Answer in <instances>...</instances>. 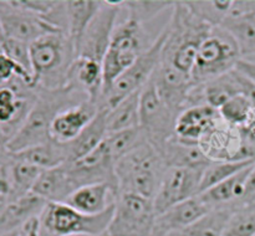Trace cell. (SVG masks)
Returning a JSON list of instances; mask_svg holds the SVG:
<instances>
[{"instance_id": "2", "label": "cell", "mask_w": 255, "mask_h": 236, "mask_svg": "<svg viewBox=\"0 0 255 236\" xmlns=\"http://www.w3.org/2000/svg\"><path fill=\"white\" fill-rule=\"evenodd\" d=\"M212 25L199 19L184 1H174L172 16L166 25L167 36L161 61L187 75H191L202 42L212 30Z\"/></svg>"}, {"instance_id": "37", "label": "cell", "mask_w": 255, "mask_h": 236, "mask_svg": "<svg viewBox=\"0 0 255 236\" xmlns=\"http://www.w3.org/2000/svg\"><path fill=\"white\" fill-rule=\"evenodd\" d=\"M223 236H255V204L234 211Z\"/></svg>"}, {"instance_id": "19", "label": "cell", "mask_w": 255, "mask_h": 236, "mask_svg": "<svg viewBox=\"0 0 255 236\" xmlns=\"http://www.w3.org/2000/svg\"><path fill=\"white\" fill-rule=\"evenodd\" d=\"M119 191L107 183L92 184L75 190L65 203L86 215H97L111 208Z\"/></svg>"}, {"instance_id": "12", "label": "cell", "mask_w": 255, "mask_h": 236, "mask_svg": "<svg viewBox=\"0 0 255 236\" xmlns=\"http://www.w3.org/2000/svg\"><path fill=\"white\" fill-rule=\"evenodd\" d=\"M64 168L74 191L82 186L101 183L110 184L119 191L115 160L105 147L104 142L87 156L65 163Z\"/></svg>"}, {"instance_id": "33", "label": "cell", "mask_w": 255, "mask_h": 236, "mask_svg": "<svg viewBox=\"0 0 255 236\" xmlns=\"http://www.w3.org/2000/svg\"><path fill=\"white\" fill-rule=\"evenodd\" d=\"M255 160H237V161H211L202 174L199 194L208 190L212 186L227 180L238 171L254 164Z\"/></svg>"}, {"instance_id": "31", "label": "cell", "mask_w": 255, "mask_h": 236, "mask_svg": "<svg viewBox=\"0 0 255 236\" xmlns=\"http://www.w3.org/2000/svg\"><path fill=\"white\" fill-rule=\"evenodd\" d=\"M9 171L12 185L11 201H14L31 193L42 169L34 165V164H30L27 161L10 156Z\"/></svg>"}, {"instance_id": "9", "label": "cell", "mask_w": 255, "mask_h": 236, "mask_svg": "<svg viewBox=\"0 0 255 236\" xmlns=\"http://www.w3.org/2000/svg\"><path fill=\"white\" fill-rule=\"evenodd\" d=\"M177 118L178 114L163 101L152 76L141 91L139 128L158 152L176 136Z\"/></svg>"}, {"instance_id": "1", "label": "cell", "mask_w": 255, "mask_h": 236, "mask_svg": "<svg viewBox=\"0 0 255 236\" xmlns=\"http://www.w3.org/2000/svg\"><path fill=\"white\" fill-rule=\"evenodd\" d=\"M35 89L37 94L36 101L26 121L17 133L6 142V151L10 154L19 153L51 141L50 128L55 117L60 112L89 99L84 91L71 83L56 89H45L40 87H35Z\"/></svg>"}, {"instance_id": "18", "label": "cell", "mask_w": 255, "mask_h": 236, "mask_svg": "<svg viewBox=\"0 0 255 236\" xmlns=\"http://www.w3.org/2000/svg\"><path fill=\"white\" fill-rule=\"evenodd\" d=\"M208 211H211V209L198 195L182 201L156 216L151 236H168L169 234L182 230L194 223Z\"/></svg>"}, {"instance_id": "24", "label": "cell", "mask_w": 255, "mask_h": 236, "mask_svg": "<svg viewBox=\"0 0 255 236\" xmlns=\"http://www.w3.org/2000/svg\"><path fill=\"white\" fill-rule=\"evenodd\" d=\"M31 193L47 203H65L74 190L69 183L64 164L42 170Z\"/></svg>"}, {"instance_id": "10", "label": "cell", "mask_w": 255, "mask_h": 236, "mask_svg": "<svg viewBox=\"0 0 255 236\" xmlns=\"http://www.w3.org/2000/svg\"><path fill=\"white\" fill-rule=\"evenodd\" d=\"M156 216L152 199L136 194H120L106 233L109 236H151Z\"/></svg>"}, {"instance_id": "23", "label": "cell", "mask_w": 255, "mask_h": 236, "mask_svg": "<svg viewBox=\"0 0 255 236\" xmlns=\"http://www.w3.org/2000/svg\"><path fill=\"white\" fill-rule=\"evenodd\" d=\"M159 153H161L167 168L177 166V168L204 170L212 161L206 156L203 149L199 147V144L187 143V142L177 138L176 136L164 144Z\"/></svg>"}, {"instance_id": "13", "label": "cell", "mask_w": 255, "mask_h": 236, "mask_svg": "<svg viewBox=\"0 0 255 236\" xmlns=\"http://www.w3.org/2000/svg\"><path fill=\"white\" fill-rule=\"evenodd\" d=\"M0 37L32 44L40 37L61 32L50 25L41 15L17 6L15 1H0Z\"/></svg>"}, {"instance_id": "27", "label": "cell", "mask_w": 255, "mask_h": 236, "mask_svg": "<svg viewBox=\"0 0 255 236\" xmlns=\"http://www.w3.org/2000/svg\"><path fill=\"white\" fill-rule=\"evenodd\" d=\"M102 1L95 0H72L65 1L67 16V35L77 49L80 40L91 20L99 11Z\"/></svg>"}, {"instance_id": "11", "label": "cell", "mask_w": 255, "mask_h": 236, "mask_svg": "<svg viewBox=\"0 0 255 236\" xmlns=\"http://www.w3.org/2000/svg\"><path fill=\"white\" fill-rule=\"evenodd\" d=\"M121 7L122 1H102L99 11L86 27L77 45V57L102 64L117 26V17Z\"/></svg>"}, {"instance_id": "3", "label": "cell", "mask_w": 255, "mask_h": 236, "mask_svg": "<svg viewBox=\"0 0 255 236\" xmlns=\"http://www.w3.org/2000/svg\"><path fill=\"white\" fill-rule=\"evenodd\" d=\"M76 47L65 32L45 35L30 44L32 87L56 89L69 84Z\"/></svg>"}, {"instance_id": "29", "label": "cell", "mask_w": 255, "mask_h": 236, "mask_svg": "<svg viewBox=\"0 0 255 236\" xmlns=\"http://www.w3.org/2000/svg\"><path fill=\"white\" fill-rule=\"evenodd\" d=\"M234 211L231 209H213L182 230L168 236H223L226 226Z\"/></svg>"}, {"instance_id": "38", "label": "cell", "mask_w": 255, "mask_h": 236, "mask_svg": "<svg viewBox=\"0 0 255 236\" xmlns=\"http://www.w3.org/2000/svg\"><path fill=\"white\" fill-rule=\"evenodd\" d=\"M174 1H142V0H129L122 1V6H125L128 11V17L138 20L141 22H146L148 20L156 17L159 12L173 7Z\"/></svg>"}, {"instance_id": "7", "label": "cell", "mask_w": 255, "mask_h": 236, "mask_svg": "<svg viewBox=\"0 0 255 236\" xmlns=\"http://www.w3.org/2000/svg\"><path fill=\"white\" fill-rule=\"evenodd\" d=\"M242 59L241 50L233 35L223 26H213L199 47L192 79L203 84L234 70Z\"/></svg>"}, {"instance_id": "42", "label": "cell", "mask_w": 255, "mask_h": 236, "mask_svg": "<svg viewBox=\"0 0 255 236\" xmlns=\"http://www.w3.org/2000/svg\"><path fill=\"white\" fill-rule=\"evenodd\" d=\"M234 70L238 71L239 74H242L243 76H246L247 79H249L252 82H254L255 83V62H252L249 61V60L243 59V57H242V59L237 62Z\"/></svg>"}, {"instance_id": "34", "label": "cell", "mask_w": 255, "mask_h": 236, "mask_svg": "<svg viewBox=\"0 0 255 236\" xmlns=\"http://www.w3.org/2000/svg\"><path fill=\"white\" fill-rule=\"evenodd\" d=\"M194 15L212 26H221L229 15L233 0H208V1H184Z\"/></svg>"}, {"instance_id": "4", "label": "cell", "mask_w": 255, "mask_h": 236, "mask_svg": "<svg viewBox=\"0 0 255 236\" xmlns=\"http://www.w3.org/2000/svg\"><path fill=\"white\" fill-rule=\"evenodd\" d=\"M161 153L144 139L115 163L120 194H136L153 200L166 171Z\"/></svg>"}, {"instance_id": "8", "label": "cell", "mask_w": 255, "mask_h": 236, "mask_svg": "<svg viewBox=\"0 0 255 236\" xmlns=\"http://www.w3.org/2000/svg\"><path fill=\"white\" fill-rule=\"evenodd\" d=\"M167 30L164 27L161 34L154 39L153 44L148 50L143 52L119 79L114 81V83L102 93L101 97V109L114 108L116 104L129 94L139 91L144 87V84L149 81L153 74L156 72L162 57L164 41H166Z\"/></svg>"}, {"instance_id": "28", "label": "cell", "mask_w": 255, "mask_h": 236, "mask_svg": "<svg viewBox=\"0 0 255 236\" xmlns=\"http://www.w3.org/2000/svg\"><path fill=\"white\" fill-rule=\"evenodd\" d=\"M141 91L129 94L106 113L107 133L139 127V98Z\"/></svg>"}, {"instance_id": "15", "label": "cell", "mask_w": 255, "mask_h": 236, "mask_svg": "<svg viewBox=\"0 0 255 236\" xmlns=\"http://www.w3.org/2000/svg\"><path fill=\"white\" fill-rule=\"evenodd\" d=\"M198 144L212 161L247 160L241 131L228 126L224 121L206 134Z\"/></svg>"}, {"instance_id": "40", "label": "cell", "mask_w": 255, "mask_h": 236, "mask_svg": "<svg viewBox=\"0 0 255 236\" xmlns=\"http://www.w3.org/2000/svg\"><path fill=\"white\" fill-rule=\"evenodd\" d=\"M15 77H20L32 87V76L10 57L0 52V86L9 83Z\"/></svg>"}, {"instance_id": "14", "label": "cell", "mask_w": 255, "mask_h": 236, "mask_svg": "<svg viewBox=\"0 0 255 236\" xmlns=\"http://www.w3.org/2000/svg\"><path fill=\"white\" fill-rule=\"evenodd\" d=\"M202 174L203 170L201 169L177 166L167 168L162 176L158 191L153 199L157 215L173 205L199 195Z\"/></svg>"}, {"instance_id": "25", "label": "cell", "mask_w": 255, "mask_h": 236, "mask_svg": "<svg viewBox=\"0 0 255 236\" xmlns=\"http://www.w3.org/2000/svg\"><path fill=\"white\" fill-rule=\"evenodd\" d=\"M106 109H101L97 116L90 122L89 126L74 141L66 143L67 149H69V161L76 160V159L87 156L105 141L106 136L109 134L106 126Z\"/></svg>"}, {"instance_id": "16", "label": "cell", "mask_w": 255, "mask_h": 236, "mask_svg": "<svg viewBox=\"0 0 255 236\" xmlns=\"http://www.w3.org/2000/svg\"><path fill=\"white\" fill-rule=\"evenodd\" d=\"M100 111L101 107L99 103L87 99L77 106L60 112L52 121L50 137L52 141L59 143L72 142L89 126Z\"/></svg>"}, {"instance_id": "36", "label": "cell", "mask_w": 255, "mask_h": 236, "mask_svg": "<svg viewBox=\"0 0 255 236\" xmlns=\"http://www.w3.org/2000/svg\"><path fill=\"white\" fill-rule=\"evenodd\" d=\"M218 111L222 119L234 128H243L255 116L253 104L242 94L229 99Z\"/></svg>"}, {"instance_id": "5", "label": "cell", "mask_w": 255, "mask_h": 236, "mask_svg": "<svg viewBox=\"0 0 255 236\" xmlns=\"http://www.w3.org/2000/svg\"><path fill=\"white\" fill-rule=\"evenodd\" d=\"M153 41L149 40V35L143 22L138 20L127 17L124 22L117 25L112 35L106 56L102 61L104 92L146 50L149 49Z\"/></svg>"}, {"instance_id": "39", "label": "cell", "mask_w": 255, "mask_h": 236, "mask_svg": "<svg viewBox=\"0 0 255 236\" xmlns=\"http://www.w3.org/2000/svg\"><path fill=\"white\" fill-rule=\"evenodd\" d=\"M0 52L16 62L17 65L31 74V61H30V45L19 40L0 37ZM32 76V74H31Z\"/></svg>"}, {"instance_id": "26", "label": "cell", "mask_w": 255, "mask_h": 236, "mask_svg": "<svg viewBox=\"0 0 255 236\" xmlns=\"http://www.w3.org/2000/svg\"><path fill=\"white\" fill-rule=\"evenodd\" d=\"M10 156L27 161L30 164H34L42 170L56 168L70 160L66 143H59L52 139L44 144L31 147V148H27L19 153L10 154Z\"/></svg>"}, {"instance_id": "6", "label": "cell", "mask_w": 255, "mask_h": 236, "mask_svg": "<svg viewBox=\"0 0 255 236\" xmlns=\"http://www.w3.org/2000/svg\"><path fill=\"white\" fill-rule=\"evenodd\" d=\"M114 205L97 215H86L66 203H47L39 215L40 236L102 235L111 223Z\"/></svg>"}, {"instance_id": "20", "label": "cell", "mask_w": 255, "mask_h": 236, "mask_svg": "<svg viewBox=\"0 0 255 236\" xmlns=\"http://www.w3.org/2000/svg\"><path fill=\"white\" fill-rule=\"evenodd\" d=\"M252 165L247 166L243 170L238 171L227 180L212 186L208 190L199 194L201 200L208 206L211 210L213 209H231L236 211L238 201L241 200L244 193V186L252 170Z\"/></svg>"}, {"instance_id": "41", "label": "cell", "mask_w": 255, "mask_h": 236, "mask_svg": "<svg viewBox=\"0 0 255 236\" xmlns=\"http://www.w3.org/2000/svg\"><path fill=\"white\" fill-rule=\"evenodd\" d=\"M252 204H255V163L254 165L252 166V170L246 181L244 193L243 195H242L241 200L238 201L237 210L241 208H244V206L252 205Z\"/></svg>"}, {"instance_id": "35", "label": "cell", "mask_w": 255, "mask_h": 236, "mask_svg": "<svg viewBox=\"0 0 255 236\" xmlns=\"http://www.w3.org/2000/svg\"><path fill=\"white\" fill-rule=\"evenodd\" d=\"M146 139L144 134L142 133L141 128H131L125 129V131L115 132V133H109L105 138L104 144L107 148L109 153L114 158L115 163L119 160L121 157L128 153L129 151L138 146L139 143Z\"/></svg>"}, {"instance_id": "32", "label": "cell", "mask_w": 255, "mask_h": 236, "mask_svg": "<svg viewBox=\"0 0 255 236\" xmlns=\"http://www.w3.org/2000/svg\"><path fill=\"white\" fill-rule=\"evenodd\" d=\"M221 26L233 35L243 59L255 55V14L228 16Z\"/></svg>"}, {"instance_id": "17", "label": "cell", "mask_w": 255, "mask_h": 236, "mask_svg": "<svg viewBox=\"0 0 255 236\" xmlns=\"http://www.w3.org/2000/svg\"><path fill=\"white\" fill-rule=\"evenodd\" d=\"M223 122L218 109L208 106L189 107L177 118L176 137L187 143L198 144L201 139Z\"/></svg>"}, {"instance_id": "22", "label": "cell", "mask_w": 255, "mask_h": 236, "mask_svg": "<svg viewBox=\"0 0 255 236\" xmlns=\"http://www.w3.org/2000/svg\"><path fill=\"white\" fill-rule=\"evenodd\" d=\"M69 83L75 84L87 94L90 101L101 107L104 92V69L101 62L76 57L69 75Z\"/></svg>"}, {"instance_id": "30", "label": "cell", "mask_w": 255, "mask_h": 236, "mask_svg": "<svg viewBox=\"0 0 255 236\" xmlns=\"http://www.w3.org/2000/svg\"><path fill=\"white\" fill-rule=\"evenodd\" d=\"M202 87L206 104L219 109L229 99L241 94L239 74L236 70H232L228 74L206 82L202 84Z\"/></svg>"}, {"instance_id": "43", "label": "cell", "mask_w": 255, "mask_h": 236, "mask_svg": "<svg viewBox=\"0 0 255 236\" xmlns=\"http://www.w3.org/2000/svg\"><path fill=\"white\" fill-rule=\"evenodd\" d=\"M22 236H40L39 218L31 219L29 223L22 226Z\"/></svg>"}, {"instance_id": "21", "label": "cell", "mask_w": 255, "mask_h": 236, "mask_svg": "<svg viewBox=\"0 0 255 236\" xmlns=\"http://www.w3.org/2000/svg\"><path fill=\"white\" fill-rule=\"evenodd\" d=\"M46 204L34 193L10 201L0 213V235L20 230L31 219L39 218Z\"/></svg>"}]
</instances>
